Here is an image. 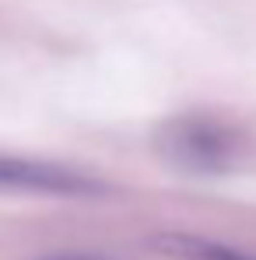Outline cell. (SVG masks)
<instances>
[{
    "label": "cell",
    "instance_id": "6da1fadb",
    "mask_svg": "<svg viewBox=\"0 0 256 260\" xmlns=\"http://www.w3.org/2000/svg\"><path fill=\"white\" fill-rule=\"evenodd\" d=\"M155 144L172 166L200 176L228 173L246 151L242 130L232 127L228 120L204 116V113L175 116L169 123H162L155 134Z\"/></svg>",
    "mask_w": 256,
    "mask_h": 260
},
{
    "label": "cell",
    "instance_id": "3957f363",
    "mask_svg": "<svg viewBox=\"0 0 256 260\" xmlns=\"http://www.w3.org/2000/svg\"><path fill=\"white\" fill-rule=\"evenodd\" d=\"M155 250L169 253L175 260H256V253L235 250L228 243H214V239H200V236H186V232H165L151 239Z\"/></svg>",
    "mask_w": 256,
    "mask_h": 260
},
{
    "label": "cell",
    "instance_id": "7a4b0ae2",
    "mask_svg": "<svg viewBox=\"0 0 256 260\" xmlns=\"http://www.w3.org/2000/svg\"><path fill=\"white\" fill-rule=\"evenodd\" d=\"M0 190L21 193H53V197H98L105 186L85 173L32 162V158H4L0 155Z\"/></svg>",
    "mask_w": 256,
    "mask_h": 260
},
{
    "label": "cell",
    "instance_id": "277c9868",
    "mask_svg": "<svg viewBox=\"0 0 256 260\" xmlns=\"http://www.w3.org/2000/svg\"><path fill=\"white\" fill-rule=\"evenodd\" d=\"M53 260H105V257H88V253H78V257H53Z\"/></svg>",
    "mask_w": 256,
    "mask_h": 260
}]
</instances>
